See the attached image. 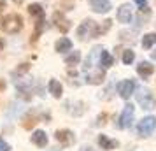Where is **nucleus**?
<instances>
[{
	"label": "nucleus",
	"mask_w": 156,
	"mask_h": 151,
	"mask_svg": "<svg viewBox=\"0 0 156 151\" xmlns=\"http://www.w3.org/2000/svg\"><path fill=\"white\" fill-rule=\"evenodd\" d=\"M2 30L9 34V35H14L18 34L20 30L23 28V16L21 14H16V13H11V14L4 16V20H2Z\"/></svg>",
	"instance_id": "nucleus-1"
},
{
	"label": "nucleus",
	"mask_w": 156,
	"mask_h": 151,
	"mask_svg": "<svg viewBox=\"0 0 156 151\" xmlns=\"http://www.w3.org/2000/svg\"><path fill=\"white\" fill-rule=\"evenodd\" d=\"M137 102H139V106L142 109H146V111H151V109L156 107V97L153 95V92L149 90V88H140V90H137Z\"/></svg>",
	"instance_id": "nucleus-2"
},
{
	"label": "nucleus",
	"mask_w": 156,
	"mask_h": 151,
	"mask_svg": "<svg viewBox=\"0 0 156 151\" xmlns=\"http://www.w3.org/2000/svg\"><path fill=\"white\" fill-rule=\"evenodd\" d=\"M93 37H97V23L93 20H84L77 27V39L86 41V39H93Z\"/></svg>",
	"instance_id": "nucleus-3"
},
{
	"label": "nucleus",
	"mask_w": 156,
	"mask_h": 151,
	"mask_svg": "<svg viewBox=\"0 0 156 151\" xmlns=\"http://www.w3.org/2000/svg\"><path fill=\"white\" fill-rule=\"evenodd\" d=\"M133 118H135V107L132 104H126L125 109H123V113H121V116H119V120H118V123H116V127L119 130L130 128L132 123H133Z\"/></svg>",
	"instance_id": "nucleus-4"
},
{
	"label": "nucleus",
	"mask_w": 156,
	"mask_h": 151,
	"mask_svg": "<svg viewBox=\"0 0 156 151\" xmlns=\"http://www.w3.org/2000/svg\"><path fill=\"white\" fill-rule=\"evenodd\" d=\"M139 135L140 137H149L153 135V132L156 130V118L154 116H146V118H142L140 121H139Z\"/></svg>",
	"instance_id": "nucleus-5"
},
{
	"label": "nucleus",
	"mask_w": 156,
	"mask_h": 151,
	"mask_svg": "<svg viewBox=\"0 0 156 151\" xmlns=\"http://www.w3.org/2000/svg\"><path fill=\"white\" fill-rule=\"evenodd\" d=\"M118 93H119L121 99H125V100H128L132 95L135 93V81L133 79H125V81H119L118 83Z\"/></svg>",
	"instance_id": "nucleus-6"
},
{
	"label": "nucleus",
	"mask_w": 156,
	"mask_h": 151,
	"mask_svg": "<svg viewBox=\"0 0 156 151\" xmlns=\"http://www.w3.org/2000/svg\"><path fill=\"white\" fill-rule=\"evenodd\" d=\"M53 23H55V27H56L60 32H63V34H65V32H69V30L72 28L70 20H69L63 13H60V11H56V13L53 14Z\"/></svg>",
	"instance_id": "nucleus-7"
},
{
	"label": "nucleus",
	"mask_w": 156,
	"mask_h": 151,
	"mask_svg": "<svg viewBox=\"0 0 156 151\" xmlns=\"http://www.w3.org/2000/svg\"><path fill=\"white\" fill-rule=\"evenodd\" d=\"M55 139H56L60 144H63V146H70V144L76 142V135H74V132L72 130H58L56 134H55Z\"/></svg>",
	"instance_id": "nucleus-8"
},
{
	"label": "nucleus",
	"mask_w": 156,
	"mask_h": 151,
	"mask_svg": "<svg viewBox=\"0 0 156 151\" xmlns=\"http://www.w3.org/2000/svg\"><path fill=\"white\" fill-rule=\"evenodd\" d=\"M90 5H91L93 13H98V14H105L112 9L111 0H90Z\"/></svg>",
	"instance_id": "nucleus-9"
},
{
	"label": "nucleus",
	"mask_w": 156,
	"mask_h": 151,
	"mask_svg": "<svg viewBox=\"0 0 156 151\" xmlns=\"http://www.w3.org/2000/svg\"><path fill=\"white\" fill-rule=\"evenodd\" d=\"M104 49L102 46H95L91 51H90V55L86 56L84 60V70H90V69H93V65L98 63V56H100V51Z\"/></svg>",
	"instance_id": "nucleus-10"
},
{
	"label": "nucleus",
	"mask_w": 156,
	"mask_h": 151,
	"mask_svg": "<svg viewBox=\"0 0 156 151\" xmlns=\"http://www.w3.org/2000/svg\"><path fill=\"white\" fill-rule=\"evenodd\" d=\"M118 21L119 23H130L132 21V18H133V14H132V7H130V4H123V5H119V9H118Z\"/></svg>",
	"instance_id": "nucleus-11"
},
{
	"label": "nucleus",
	"mask_w": 156,
	"mask_h": 151,
	"mask_svg": "<svg viewBox=\"0 0 156 151\" xmlns=\"http://www.w3.org/2000/svg\"><path fill=\"white\" fill-rule=\"evenodd\" d=\"M153 72H154V65L151 63V62H140V63L137 65V74L140 76L142 79H147L153 76Z\"/></svg>",
	"instance_id": "nucleus-12"
},
{
	"label": "nucleus",
	"mask_w": 156,
	"mask_h": 151,
	"mask_svg": "<svg viewBox=\"0 0 156 151\" xmlns=\"http://www.w3.org/2000/svg\"><path fill=\"white\" fill-rule=\"evenodd\" d=\"M30 141L35 144L37 148H46V144H48V135H46V132L44 130H35L32 137H30Z\"/></svg>",
	"instance_id": "nucleus-13"
},
{
	"label": "nucleus",
	"mask_w": 156,
	"mask_h": 151,
	"mask_svg": "<svg viewBox=\"0 0 156 151\" xmlns=\"http://www.w3.org/2000/svg\"><path fill=\"white\" fill-rule=\"evenodd\" d=\"M98 65H100V69H109V67H112L114 65V56L109 53V51L102 49L100 51V56H98Z\"/></svg>",
	"instance_id": "nucleus-14"
},
{
	"label": "nucleus",
	"mask_w": 156,
	"mask_h": 151,
	"mask_svg": "<svg viewBox=\"0 0 156 151\" xmlns=\"http://www.w3.org/2000/svg\"><path fill=\"white\" fill-rule=\"evenodd\" d=\"M104 79H105V69H100V70H97L95 74L86 76V83H88V84H102Z\"/></svg>",
	"instance_id": "nucleus-15"
},
{
	"label": "nucleus",
	"mask_w": 156,
	"mask_h": 151,
	"mask_svg": "<svg viewBox=\"0 0 156 151\" xmlns=\"http://www.w3.org/2000/svg\"><path fill=\"white\" fill-rule=\"evenodd\" d=\"M48 92H49L55 99H60L62 93H63V86H62V83H60V81L51 79L49 83H48Z\"/></svg>",
	"instance_id": "nucleus-16"
},
{
	"label": "nucleus",
	"mask_w": 156,
	"mask_h": 151,
	"mask_svg": "<svg viewBox=\"0 0 156 151\" xmlns=\"http://www.w3.org/2000/svg\"><path fill=\"white\" fill-rule=\"evenodd\" d=\"M98 144L102 146V149H105V151H111L114 149V148H118L119 146V142L118 141H114V139H109L107 135H98Z\"/></svg>",
	"instance_id": "nucleus-17"
},
{
	"label": "nucleus",
	"mask_w": 156,
	"mask_h": 151,
	"mask_svg": "<svg viewBox=\"0 0 156 151\" xmlns=\"http://www.w3.org/2000/svg\"><path fill=\"white\" fill-rule=\"evenodd\" d=\"M55 49H56L58 53H67V51H70L72 49V41L67 39V37H60L56 41V44H55Z\"/></svg>",
	"instance_id": "nucleus-18"
},
{
	"label": "nucleus",
	"mask_w": 156,
	"mask_h": 151,
	"mask_svg": "<svg viewBox=\"0 0 156 151\" xmlns=\"http://www.w3.org/2000/svg\"><path fill=\"white\" fill-rule=\"evenodd\" d=\"M153 46H156V32L146 34V35L142 37V48L144 49H151Z\"/></svg>",
	"instance_id": "nucleus-19"
},
{
	"label": "nucleus",
	"mask_w": 156,
	"mask_h": 151,
	"mask_svg": "<svg viewBox=\"0 0 156 151\" xmlns=\"http://www.w3.org/2000/svg\"><path fill=\"white\" fill-rule=\"evenodd\" d=\"M79 62H81V51H77V49H74L69 56H65V65H69V67H74Z\"/></svg>",
	"instance_id": "nucleus-20"
},
{
	"label": "nucleus",
	"mask_w": 156,
	"mask_h": 151,
	"mask_svg": "<svg viewBox=\"0 0 156 151\" xmlns=\"http://www.w3.org/2000/svg\"><path fill=\"white\" fill-rule=\"evenodd\" d=\"M28 13H30V16L32 18H44V9H42V5L41 4H30L28 5Z\"/></svg>",
	"instance_id": "nucleus-21"
},
{
	"label": "nucleus",
	"mask_w": 156,
	"mask_h": 151,
	"mask_svg": "<svg viewBox=\"0 0 156 151\" xmlns=\"http://www.w3.org/2000/svg\"><path fill=\"white\" fill-rule=\"evenodd\" d=\"M37 123H39V116L35 114H28V116H25L23 118V128H27V130H32V127H35Z\"/></svg>",
	"instance_id": "nucleus-22"
},
{
	"label": "nucleus",
	"mask_w": 156,
	"mask_h": 151,
	"mask_svg": "<svg viewBox=\"0 0 156 151\" xmlns=\"http://www.w3.org/2000/svg\"><path fill=\"white\" fill-rule=\"evenodd\" d=\"M111 27H112V21H111V20H105V21L102 23V25H97V37H98V35H104V34H107Z\"/></svg>",
	"instance_id": "nucleus-23"
},
{
	"label": "nucleus",
	"mask_w": 156,
	"mask_h": 151,
	"mask_svg": "<svg viewBox=\"0 0 156 151\" xmlns=\"http://www.w3.org/2000/svg\"><path fill=\"white\" fill-rule=\"evenodd\" d=\"M135 60V51L132 49H125L123 51V63L125 65H132Z\"/></svg>",
	"instance_id": "nucleus-24"
},
{
	"label": "nucleus",
	"mask_w": 156,
	"mask_h": 151,
	"mask_svg": "<svg viewBox=\"0 0 156 151\" xmlns=\"http://www.w3.org/2000/svg\"><path fill=\"white\" fill-rule=\"evenodd\" d=\"M30 69V63H21V67H18L14 70V74H18V76H21V74H25V72H28Z\"/></svg>",
	"instance_id": "nucleus-25"
},
{
	"label": "nucleus",
	"mask_w": 156,
	"mask_h": 151,
	"mask_svg": "<svg viewBox=\"0 0 156 151\" xmlns=\"http://www.w3.org/2000/svg\"><path fill=\"white\" fill-rule=\"evenodd\" d=\"M0 151H11V146L4 139H0Z\"/></svg>",
	"instance_id": "nucleus-26"
},
{
	"label": "nucleus",
	"mask_w": 156,
	"mask_h": 151,
	"mask_svg": "<svg viewBox=\"0 0 156 151\" xmlns=\"http://www.w3.org/2000/svg\"><path fill=\"white\" fill-rule=\"evenodd\" d=\"M105 120H107V114H100L98 116V125H100V123L104 125V123H105Z\"/></svg>",
	"instance_id": "nucleus-27"
},
{
	"label": "nucleus",
	"mask_w": 156,
	"mask_h": 151,
	"mask_svg": "<svg viewBox=\"0 0 156 151\" xmlns=\"http://www.w3.org/2000/svg\"><path fill=\"white\" fill-rule=\"evenodd\" d=\"M5 86H7V84H5V81L0 79V92H4V90H5Z\"/></svg>",
	"instance_id": "nucleus-28"
},
{
	"label": "nucleus",
	"mask_w": 156,
	"mask_h": 151,
	"mask_svg": "<svg viewBox=\"0 0 156 151\" xmlns=\"http://www.w3.org/2000/svg\"><path fill=\"white\" fill-rule=\"evenodd\" d=\"M4 9H5V0H0V13H4Z\"/></svg>",
	"instance_id": "nucleus-29"
},
{
	"label": "nucleus",
	"mask_w": 156,
	"mask_h": 151,
	"mask_svg": "<svg viewBox=\"0 0 156 151\" xmlns=\"http://www.w3.org/2000/svg\"><path fill=\"white\" fill-rule=\"evenodd\" d=\"M135 4H137L139 7H142V5H146V0H135Z\"/></svg>",
	"instance_id": "nucleus-30"
},
{
	"label": "nucleus",
	"mask_w": 156,
	"mask_h": 151,
	"mask_svg": "<svg viewBox=\"0 0 156 151\" xmlns=\"http://www.w3.org/2000/svg\"><path fill=\"white\" fill-rule=\"evenodd\" d=\"M4 46H5V42H4V39H0V51L4 49Z\"/></svg>",
	"instance_id": "nucleus-31"
},
{
	"label": "nucleus",
	"mask_w": 156,
	"mask_h": 151,
	"mask_svg": "<svg viewBox=\"0 0 156 151\" xmlns=\"http://www.w3.org/2000/svg\"><path fill=\"white\" fill-rule=\"evenodd\" d=\"M151 56H153V60H156V49L153 51V53H151Z\"/></svg>",
	"instance_id": "nucleus-32"
},
{
	"label": "nucleus",
	"mask_w": 156,
	"mask_h": 151,
	"mask_svg": "<svg viewBox=\"0 0 156 151\" xmlns=\"http://www.w3.org/2000/svg\"><path fill=\"white\" fill-rule=\"evenodd\" d=\"M23 2H25V0H14V4H18V5H20V4H23Z\"/></svg>",
	"instance_id": "nucleus-33"
},
{
	"label": "nucleus",
	"mask_w": 156,
	"mask_h": 151,
	"mask_svg": "<svg viewBox=\"0 0 156 151\" xmlns=\"http://www.w3.org/2000/svg\"><path fill=\"white\" fill-rule=\"evenodd\" d=\"M84 151H95V149H91V148H88V149H84Z\"/></svg>",
	"instance_id": "nucleus-34"
}]
</instances>
